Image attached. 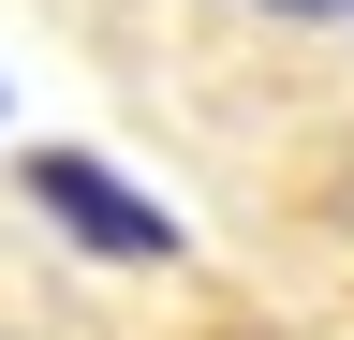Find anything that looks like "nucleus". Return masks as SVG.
I'll return each instance as SVG.
<instances>
[{
    "instance_id": "1",
    "label": "nucleus",
    "mask_w": 354,
    "mask_h": 340,
    "mask_svg": "<svg viewBox=\"0 0 354 340\" xmlns=\"http://www.w3.org/2000/svg\"><path fill=\"white\" fill-rule=\"evenodd\" d=\"M15 193H30L74 251H104V267H177V222H162L133 178H104L88 148H30V163H15Z\"/></svg>"
},
{
    "instance_id": "2",
    "label": "nucleus",
    "mask_w": 354,
    "mask_h": 340,
    "mask_svg": "<svg viewBox=\"0 0 354 340\" xmlns=\"http://www.w3.org/2000/svg\"><path fill=\"white\" fill-rule=\"evenodd\" d=\"M266 15H339V0H266Z\"/></svg>"
}]
</instances>
